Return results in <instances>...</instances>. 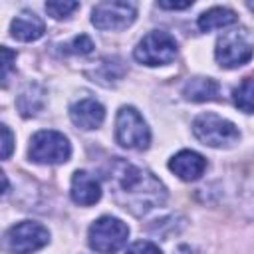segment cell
Instances as JSON below:
<instances>
[{
	"label": "cell",
	"mask_w": 254,
	"mask_h": 254,
	"mask_svg": "<svg viewBox=\"0 0 254 254\" xmlns=\"http://www.w3.org/2000/svg\"><path fill=\"white\" fill-rule=\"evenodd\" d=\"M71 198L79 206H91L101 198L99 181L87 171H75L71 177Z\"/></svg>",
	"instance_id": "12"
},
{
	"label": "cell",
	"mask_w": 254,
	"mask_h": 254,
	"mask_svg": "<svg viewBox=\"0 0 254 254\" xmlns=\"http://www.w3.org/2000/svg\"><path fill=\"white\" fill-rule=\"evenodd\" d=\"M44 101H46L44 87L38 85V83H32V85H28L20 93V97H18V109H20V113L24 117H32V115H36L44 107Z\"/></svg>",
	"instance_id": "16"
},
{
	"label": "cell",
	"mask_w": 254,
	"mask_h": 254,
	"mask_svg": "<svg viewBox=\"0 0 254 254\" xmlns=\"http://www.w3.org/2000/svg\"><path fill=\"white\" fill-rule=\"evenodd\" d=\"M189 6H192L190 0H187V2H159V8H165V10H185Z\"/></svg>",
	"instance_id": "24"
},
{
	"label": "cell",
	"mask_w": 254,
	"mask_h": 254,
	"mask_svg": "<svg viewBox=\"0 0 254 254\" xmlns=\"http://www.w3.org/2000/svg\"><path fill=\"white\" fill-rule=\"evenodd\" d=\"M107 183L115 202L135 216H143L167 200V187L151 171L119 157L107 167Z\"/></svg>",
	"instance_id": "1"
},
{
	"label": "cell",
	"mask_w": 254,
	"mask_h": 254,
	"mask_svg": "<svg viewBox=\"0 0 254 254\" xmlns=\"http://www.w3.org/2000/svg\"><path fill=\"white\" fill-rule=\"evenodd\" d=\"M137 18L133 2H99L91 10V24L97 30H123Z\"/></svg>",
	"instance_id": "9"
},
{
	"label": "cell",
	"mask_w": 254,
	"mask_h": 254,
	"mask_svg": "<svg viewBox=\"0 0 254 254\" xmlns=\"http://www.w3.org/2000/svg\"><path fill=\"white\" fill-rule=\"evenodd\" d=\"M169 169L183 181H196L206 171V159L196 151L185 149L171 157Z\"/></svg>",
	"instance_id": "11"
},
{
	"label": "cell",
	"mask_w": 254,
	"mask_h": 254,
	"mask_svg": "<svg viewBox=\"0 0 254 254\" xmlns=\"http://www.w3.org/2000/svg\"><path fill=\"white\" fill-rule=\"evenodd\" d=\"M44 32H46V26H44L42 18L36 16L34 12H28V10L20 12L10 24L12 38H16L20 42H34V40L42 38Z\"/></svg>",
	"instance_id": "13"
},
{
	"label": "cell",
	"mask_w": 254,
	"mask_h": 254,
	"mask_svg": "<svg viewBox=\"0 0 254 254\" xmlns=\"http://www.w3.org/2000/svg\"><path fill=\"white\" fill-rule=\"evenodd\" d=\"M0 127H2V159H8L14 149V137L8 125H0Z\"/></svg>",
	"instance_id": "22"
},
{
	"label": "cell",
	"mask_w": 254,
	"mask_h": 254,
	"mask_svg": "<svg viewBox=\"0 0 254 254\" xmlns=\"http://www.w3.org/2000/svg\"><path fill=\"white\" fill-rule=\"evenodd\" d=\"M218 83L212 77H192L185 83L183 95L190 101H210L218 95Z\"/></svg>",
	"instance_id": "15"
},
{
	"label": "cell",
	"mask_w": 254,
	"mask_h": 254,
	"mask_svg": "<svg viewBox=\"0 0 254 254\" xmlns=\"http://www.w3.org/2000/svg\"><path fill=\"white\" fill-rule=\"evenodd\" d=\"M238 20L236 12L230 10V8H224V6H216V8H210L206 12H202L198 16V30L200 32H212V30H222L226 26H232L234 22Z\"/></svg>",
	"instance_id": "14"
},
{
	"label": "cell",
	"mask_w": 254,
	"mask_h": 254,
	"mask_svg": "<svg viewBox=\"0 0 254 254\" xmlns=\"http://www.w3.org/2000/svg\"><path fill=\"white\" fill-rule=\"evenodd\" d=\"M252 56H254V44L246 34V30H228L216 40L214 58L226 69L248 64Z\"/></svg>",
	"instance_id": "6"
},
{
	"label": "cell",
	"mask_w": 254,
	"mask_h": 254,
	"mask_svg": "<svg viewBox=\"0 0 254 254\" xmlns=\"http://www.w3.org/2000/svg\"><path fill=\"white\" fill-rule=\"evenodd\" d=\"M125 254H163V252L157 244H153L149 240H137L127 248Z\"/></svg>",
	"instance_id": "20"
},
{
	"label": "cell",
	"mask_w": 254,
	"mask_h": 254,
	"mask_svg": "<svg viewBox=\"0 0 254 254\" xmlns=\"http://www.w3.org/2000/svg\"><path fill=\"white\" fill-rule=\"evenodd\" d=\"M248 8H250V10H254V2H248Z\"/></svg>",
	"instance_id": "25"
},
{
	"label": "cell",
	"mask_w": 254,
	"mask_h": 254,
	"mask_svg": "<svg viewBox=\"0 0 254 254\" xmlns=\"http://www.w3.org/2000/svg\"><path fill=\"white\" fill-rule=\"evenodd\" d=\"M133 56L139 64H145L151 67L167 65L177 58V42L169 32L153 30L139 40Z\"/></svg>",
	"instance_id": "8"
},
{
	"label": "cell",
	"mask_w": 254,
	"mask_h": 254,
	"mask_svg": "<svg viewBox=\"0 0 254 254\" xmlns=\"http://www.w3.org/2000/svg\"><path fill=\"white\" fill-rule=\"evenodd\" d=\"M64 48V52H71V54H89L95 46H93V42H91V38L89 36H85V34H81V36H77V38H73L69 44H65V46H62Z\"/></svg>",
	"instance_id": "19"
},
{
	"label": "cell",
	"mask_w": 254,
	"mask_h": 254,
	"mask_svg": "<svg viewBox=\"0 0 254 254\" xmlns=\"http://www.w3.org/2000/svg\"><path fill=\"white\" fill-rule=\"evenodd\" d=\"M242 202H244V206L250 208L252 214H254V175H250L248 183H246L244 189H242Z\"/></svg>",
	"instance_id": "23"
},
{
	"label": "cell",
	"mask_w": 254,
	"mask_h": 254,
	"mask_svg": "<svg viewBox=\"0 0 254 254\" xmlns=\"http://www.w3.org/2000/svg\"><path fill=\"white\" fill-rule=\"evenodd\" d=\"M115 139L125 149L143 151L149 147L151 131L135 107H131V105L119 107L117 117H115Z\"/></svg>",
	"instance_id": "4"
},
{
	"label": "cell",
	"mask_w": 254,
	"mask_h": 254,
	"mask_svg": "<svg viewBox=\"0 0 254 254\" xmlns=\"http://www.w3.org/2000/svg\"><path fill=\"white\" fill-rule=\"evenodd\" d=\"M50 242V232L44 224L22 220L4 234V250L10 254H32Z\"/></svg>",
	"instance_id": "7"
},
{
	"label": "cell",
	"mask_w": 254,
	"mask_h": 254,
	"mask_svg": "<svg viewBox=\"0 0 254 254\" xmlns=\"http://www.w3.org/2000/svg\"><path fill=\"white\" fill-rule=\"evenodd\" d=\"M192 133L202 145H208V147H214V149L232 147L240 139L238 127L232 121H228V119H224L216 113L198 115L192 121Z\"/></svg>",
	"instance_id": "2"
},
{
	"label": "cell",
	"mask_w": 254,
	"mask_h": 254,
	"mask_svg": "<svg viewBox=\"0 0 254 254\" xmlns=\"http://www.w3.org/2000/svg\"><path fill=\"white\" fill-rule=\"evenodd\" d=\"M69 119L75 127H79L83 131H91V129L101 127V123L105 119V109L99 101H95L91 97H83V99L71 103Z\"/></svg>",
	"instance_id": "10"
},
{
	"label": "cell",
	"mask_w": 254,
	"mask_h": 254,
	"mask_svg": "<svg viewBox=\"0 0 254 254\" xmlns=\"http://www.w3.org/2000/svg\"><path fill=\"white\" fill-rule=\"evenodd\" d=\"M234 105L244 113H254V77H246L232 93Z\"/></svg>",
	"instance_id": "17"
},
{
	"label": "cell",
	"mask_w": 254,
	"mask_h": 254,
	"mask_svg": "<svg viewBox=\"0 0 254 254\" xmlns=\"http://www.w3.org/2000/svg\"><path fill=\"white\" fill-rule=\"evenodd\" d=\"M14 60H16V54L4 46L2 48V85L8 83V75H10V69H12V62Z\"/></svg>",
	"instance_id": "21"
},
{
	"label": "cell",
	"mask_w": 254,
	"mask_h": 254,
	"mask_svg": "<svg viewBox=\"0 0 254 254\" xmlns=\"http://www.w3.org/2000/svg\"><path fill=\"white\" fill-rule=\"evenodd\" d=\"M79 8V2H46V12L56 18V20H62V18H67L71 16V12H75Z\"/></svg>",
	"instance_id": "18"
},
{
	"label": "cell",
	"mask_w": 254,
	"mask_h": 254,
	"mask_svg": "<svg viewBox=\"0 0 254 254\" xmlns=\"http://www.w3.org/2000/svg\"><path fill=\"white\" fill-rule=\"evenodd\" d=\"M129 238V226L115 216L97 218L87 232V242L91 250L99 254H115L125 246Z\"/></svg>",
	"instance_id": "5"
},
{
	"label": "cell",
	"mask_w": 254,
	"mask_h": 254,
	"mask_svg": "<svg viewBox=\"0 0 254 254\" xmlns=\"http://www.w3.org/2000/svg\"><path fill=\"white\" fill-rule=\"evenodd\" d=\"M71 155V145L67 137L60 131H38L30 139L28 147V157L30 161L38 165H62L69 159Z\"/></svg>",
	"instance_id": "3"
}]
</instances>
